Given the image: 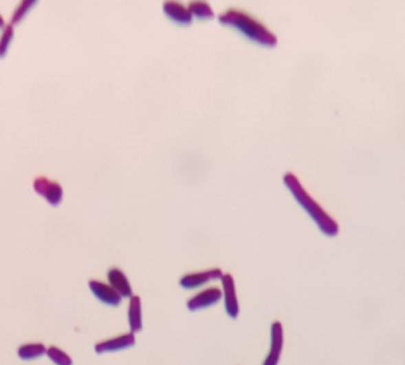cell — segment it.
Segmentation results:
<instances>
[{"instance_id":"1","label":"cell","mask_w":405,"mask_h":365,"mask_svg":"<svg viewBox=\"0 0 405 365\" xmlns=\"http://www.w3.org/2000/svg\"><path fill=\"white\" fill-rule=\"evenodd\" d=\"M287 187L292 193L295 200H298V204L304 208L307 213L311 216L314 221L316 222L322 233H325L329 237H336L339 233V225L336 220H333L325 210L322 208L321 205L318 204L312 198L311 195L305 190L302 183L298 180V177L292 173H287L283 177Z\"/></svg>"},{"instance_id":"2","label":"cell","mask_w":405,"mask_h":365,"mask_svg":"<svg viewBox=\"0 0 405 365\" xmlns=\"http://www.w3.org/2000/svg\"><path fill=\"white\" fill-rule=\"evenodd\" d=\"M219 23L238 29L245 36L256 43L265 46H275L278 42L277 36L263 23L254 19L243 10L231 9L219 15Z\"/></svg>"},{"instance_id":"3","label":"cell","mask_w":405,"mask_h":365,"mask_svg":"<svg viewBox=\"0 0 405 365\" xmlns=\"http://www.w3.org/2000/svg\"><path fill=\"white\" fill-rule=\"evenodd\" d=\"M32 185L34 190L51 206H59L63 202V189L57 181L52 180L46 176H38L34 178Z\"/></svg>"},{"instance_id":"4","label":"cell","mask_w":405,"mask_h":365,"mask_svg":"<svg viewBox=\"0 0 405 365\" xmlns=\"http://www.w3.org/2000/svg\"><path fill=\"white\" fill-rule=\"evenodd\" d=\"M223 276V272L219 268H213V269L204 270V271L193 272L183 275L180 279L181 287L186 291L200 289L206 284L211 283L213 281L221 280Z\"/></svg>"},{"instance_id":"5","label":"cell","mask_w":405,"mask_h":365,"mask_svg":"<svg viewBox=\"0 0 405 365\" xmlns=\"http://www.w3.org/2000/svg\"><path fill=\"white\" fill-rule=\"evenodd\" d=\"M135 344H136V337H135V334L130 331L117 335L115 337H111V339L98 342L94 346V351L98 355L117 353V351L132 348Z\"/></svg>"},{"instance_id":"6","label":"cell","mask_w":405,"mask_h":365,"mask_svg":"<svg viewBox=\"0 0 405 365\" xmlns=\"http://www.w3.org/2000/svg\"><path fill=\"white\" fill-rule=\"evenodd\" d=\"M223 298V293L219 287H210L200 293H196L194 297L187 301L186 306L190 312L204 310L217 304Z\"/></svg>"},{"instance_id":"7","label":"cell","mask_w":405,"mask_h":365,"mask_svg":"<svg viewBox=\"0 0 405 365\" xmlns=\"http://www.w3.org/2000/svg\"><path fill=\"white\" fill-rule=\"evenodd\" d=\"M221 284H223V301H225L226 312L229 317L237 320L240 314V306H239L238 295L235 289L234 279L231 274H223L221 276Z\"/></svg>"},{"instance_id":"8","label":"cell","mask_w":405,"mask_h":365,"mask_svg":"<svg viewBox=\"0 0 405 365\" xmlns=\"http://www.w3.org/2000/svg\"><path fill=\"white\" fill-rule=\"evenodd\" d=\"M89 289L100 302L108 305V306L117 308L122 302L121 295L108 283H104L98 280H90Z\"/></svg>"},{"instance_id":"9","label":"cell","mask_w":405,"mask_h":365,"mask_svg":"<svg viewBox=\"0 0 405 365\" xmlns=\"http://www.w3.org/2000/svg\"><path fill=\"white\" fill-rule=\"evenodd\" d=\"M283 347V328L279 322L272 324L271 347L262 365H278Z\"/></svg>"},{"instance_id":"10","label":"cell","mask_w":405,"mask_h":365,"mask_svg":"<svg viewBox=\"0 0 405 365\" xmlns=\"http://www.w3.org/2000/svg\"><path fill=\"white\" fill-rule=\"evenodd\" d=\"M108 284L121 295V298H129L133 295L132 285L122 269L111 267L107 271Z\"/></svg>"},{"instance_id":"11","label":"cell","mask_w":405,"mask_h":365,"mask_svg":"<svg viewBox=\"0 0 405 365\" xmlns=\"http://www.w3.org/2000/svg\"><path fill=\"white\" fill-rule=\"evenodd\" d=\"M163 10L171 21L179 25H190L193 22V14L188 7L179 1H166Z\"/></svg>"},{"instance_id":"12","label":"cell","mask_w":405,"mask_h":365,"mask_svg":"<svg viewBox=\"0 0 405 365\" xmlns=\"http://www.w3.org/2000/svg\"><path fill=\"white\" fill-rule=\"evenodd\" d=\"M127 322L131 332L137 333L142 330V303L140 295H133L127 306Z\"/></svg>"},{"instance_id":"13","label":"cell","mask_w":405,"mask_h":365,"mask_svg":"<svg viewBox=\"0 0 405 365\" xmlns=\"http://www.w3.org/2000/svg\"><path fill=\"white\" fill-rule=\"evenodd\" d=\"M46 351L47 347L43 343L32 342L21 345L17 349V356L24 361H32L46 356Z\"/></svg>"},{"instance_id":"14","label":"cell","mask_w":405,"mask_h":365,"mask_svg":"<svg viewBox=\"0 0 405 365\" xmlns=\"http://www.w3.org/2000/svg\"><path fill=\"white\" fill-rule=\"evenodd\" d=\"M46 356L55 365H73V360L65 351L57 346L47 347Z\"/></svg>"},{"instance_id":"15","label":"cell","mask_w":405,"mask_h":365,"mask_svg":"<svg viewBox=\"0 0 405 365\" xmlns=\"http://www.w3.org/2000/svg\"><path fill=\"white\" fill-rule=\"evenodd\" d=\"M188 9L193 15L199 19H212L214 17L211 6L206 1H192L188 3Z\"/></svg>"},{"instance_id":"16","label":"cell","mask_w":405,"mask_h":365,"mask_svg":"<svg viewBox=\"0 0 405 365\" xmlns=\"http://www.w3.org/2000/svg\"><path fill=\"white\" fill-rule=\"evenodd\" d=\"M13 38H14L13 25H7L3 28V34L0 36V58H3L7 55L10 45L12 43Z\"/></svg>"},{"instance_id":"17","label":"cell","mask_w":405,"mask_h":365,"mask_svg":"<svg viewBox=\"0 0 405 365\" xmlns=\"http://www.w3.org/2000/svg\"><path fill=\"white\" fill-rule=\"evenodd\" d=\"M36 5L34 0H24L15 8L14 12L11 19V24H19L22 22L23 19L26 17L27 13L32 10V8Z\"/></svg>"},{"instance_id":"18","label":"cell","mask_w":405,"mask_h":365,"mask_svg":"<svg viewBox=\"0 0 405 365\" xmlns=\"http://www.w3.org/2000/svg\"><path fill=\"white\" fill-rule=\"evenodd\" d=\"M5 28V19L3 15L0 14V29Z\"/></svg>"}]
</instances>
